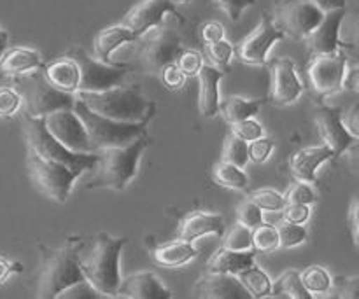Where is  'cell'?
Segmentation results:
<instances>
[{"label":"cell","instance_id":"obj_20","mask_svg":"<svg viewBox=\"0 0 359 299\" xmlns=\"http://www.w3.org/2000/svg\"><path fill=\"white\" fill-rule=\"evenodd\" d=\"M116 296L126 299H168L172 298V293L158 282L154 273L140 272L121 280Z\"/></svg>","mask_w":359,"mask_h":299},{"label":"cell","instance_id":"obj_9","mask_svg":"<svg viewBox=\"0 0 359 299\" xmlns=\"http://www.w3.org/2000/svg\"><path fill=\"white\" fill-rule=\"evenodd\" d=\"M79 69L77 91H105L121 86L128 76V67H112L90 58L83 49H74L69 55Z\"/></svg>","mask_w":359,"mask_h":299},{"label":"cell","instance_id":"obj_22","mask_svg":"<svg viewBox=\"0 0 359 299\" xmlns=\"http://www.w3.org/2000/svg\"><path fill=\"white\" fill-rule=\"evenodd\" d=\"M224 72L212 65H203L196 74L198 79V109L203 118H214L219 112V81Z\"/></svg>","mask_w":359,"mask_h":299},{"label":"cell","instance_id":"obj_18","mask_svg":"<svg viewBox=\"0 0 359 299\" xmlns=\"http://www.w3.org/2000/svg\"><path fill=\"white\" fill-rule=\"evenodd\" d=\"M344 14H346V7L323 14L321 21L316 25L314 30L304 39L307 42V48L311 55L321 56L339 51V48L342 46L339 39V30Z\"/></svg>","mask_w":359,"mask_h":299},{"label":"cell","instance_id":"obj_25","mask_svg":"<svg viewBox=\"0 0 359 299\" xmlns=\"http://www.w3.org/2000/svg\"><path fill=\"white\" fill-rule=\"evenodd\" d=\"M196 256H198V251H196L195 245L191 242L181 240V238L158 245L153 252L154 261L160 266H165V268H179V266H184L186 263L195 259Z\"/></svg>","mask_w":359,"mask_h":299},{"label":"cell","instance_id":"obj_24","mask_svg":"<svg viewBox=\"0 0 359 299\" xmlns=\"http://www.w3.org/2000/svg\"><path fill=\"white\" fill-rule=\"evenodd\" d=\"M44 77L56 90L63 93H76L79 84V69L70 56H63L44 67Z\"/></svg>","mask_w":359,"mask_h":299},{"label":"cell","instance_id":"obj_34","mask_svg":"<svg viewBox=\"0 0 359 299\" xmlns=\"http://www.w3.org/2000/svg\"><path fill=\"white\" fill-rule=\"evenodd\" d=\"M252 247L256 252H273L279 247V233L276 226L262 223L252 230Z\"/></svg>","mask_w":359,"mask_h":299},{"label":"cell","instance_id":"obj_12","mask_svg":"<svg viewBox=\"0 0 359 299\" xmlns=\"http://www.w3.org/2000/svg\"><path fill=\"white\" fill-rule=\"evenodd\" d=\"M44 125L48 132L72 153L79 154H91L95 153L93 146H91L88 133L84 130L83 123L77 118L74 109H62V111H55L51 114L44 116Z\"/></svg>","mask_w":359,"mask_h":299},{"label":"cell","instance_id":"obj_55","mask_svg":"<svg viewBox=\"0 0 359 299\" xmlns=\"http://www.w3.org/2000/svg\"><path fill=\"white\" fill-rule=\"evenodd\" d=\"M309 2L314 4L321 13H330V11L346 7V0H309Z\"/></svg>","mask_w":359,"mask_h":299},{"label":"cell","instance_id":"obj_41","mask_svg":"<svg viewBox=\"0 0 359 299\" xmlns=\"http://www.w3.org/2000/svg\"><path fill=\"white\" fill-rule=\"evenodd\" d=\"M262 212H263L262 209H258L251 200L245 198L237 209V221L242 224V226L249 228V230H255L256 226H259V224L263 223Z\"/></svg>","mask_w":359,"mask_h":299},{"label":"cell","instance_id":"obj_54","mask_svg":"<svg viewBox=\"0 0 359 299\" xmlns=\"http://www.w3.org/2000/svg\"><path fill=\"white\" fill-rule=\"evenodd\" d=\"M23 272V266L18 265V263L7 261L6 258H0V284L6 282L13 273Z\"/></svg>","mask_w":359,"mask_h":299},{"label":"cell","instance_id":"obj_57","mask_svg":"<svg viewBox=\"0 0 359 299\" xmlns=\"http://www.w3.org/2000/svg\"><path fill=\"white\" fill-rule=\"evenodd\" d=\"M170 2H174V4H186V2H189V0H170Z\"/></svg>","mask_w":359,"mask_h":299},{"label":"cell","instance_id":"obj_15","mask_svg":"<svg viewBox=\"0 0 359 299\" xmlns=\"http://www.w3.org/2000/svg\"><path fill=\"white\" fill-rule=\"evenodd\" d=\"M168 14L177 16L179 20L184 21L179 14L177 6L170 0H142L126 13L125 20H123V27L132 30L137 37H142L149 28L160 27L161 21Z\"/></svg>","mask_w":359,"mask_h":299},{"label":"cell","instance_id":"obj_31","mask_svg":"<svg viewBox=\"0 0 359 299\" xmlns=\"http://www.w3.org/2000/svg\"><path fill=\"white\" fill-rule=\"evenodd\" d=\"M237 279L241 280V284L244 286V289L248 291L249 296L262 299L269 298L270 291H272V280L270 277L263 272L258 266L251 265L248 268H244L242 272L237 273Z\"/></svg>","mask_w":359,"mask_h":299},{"label":"cell","instance_id":"obj_11","mask_svg":"<svg viewBox=\"0 0 359 299\" xmlns=\"http://www.w3.org/2000/svg\"><path fill=\"white\" fill-rule=\"evenodd\" d=\"M182 51V41L170 28H160L139 51V67L146 74L160 76L161 70L175 63Z\"/></svg>","mask_w":359,"mask_h":299},{"label":"cell","instance_id":"obj_37","mask_svg":"<svg viewBox=\"0 0 359 299\" xmlns=\"http://www.w3.org/2000/svg\"><path fill=\"white\" fill-rule=\"evenodd\" d=\"M205 55L210 60L214 69L226 74L228 63H230L231 56H233V46L224 41V39L219 42H214V44H205Z\"/></svg>","mask_w":359,"mask_h":299},{"label":"cell","instance_id":"obj_4","mask_svg":"<svg viewBox=\"0 0 359 299\" xmlns=\"http://www.w3.org/2000/svg\"><path fill=\"white\" fill-rule=\"evenodd\" d=\"M77 242L79 240H70L60 249L41 247L42 268L39 275L37 298H58V294L70 286L83 282L84 277L77 263Z\"/></svg>","mask_w":359,"mask_h":299},{"label":"cell","instance_id":"obj_36","mask_svg":"<svg viewBox=\"0 0 359 299\" xmlns=\"http://www.w3.org/2000/svg\"><path fill=\"white\" fill-rule=\"evenodd\" d=\"M223 247L235 252L255 251V247H252V230L242 226L241 223L235 224L230 230V233L226 235V238H224Z\"/></svg>","mask_w":359,"mask_h":299},{"label":"cell","instance_id":"obj_28","mask_svg":"<svg viewBox=\"0 0 359 299\" xmlns=\"http://www.w3.org/2000/svg\"><path fill=\"white\" fill-rule=\"evenodd\" d=\"M137 35L132 30H128L123 25H114V27H107L102 32H98L95 37V53L100 60H107L119 46L126 44V42L137 41Z\"/></svg>","mask_w":359,"mask_h":299},{"label":"cell","instance_id":"obj_43","mask_svg":"<svg viewBox=\"0 0 359 299\" xmlns=\"http://www.w3.org/2000/svg\"><path fill=\"white\" fill-rule=\"evenodd\" d=\"M273 147H276V144H273L272 139H269V137H259V139L252 140V142L248 144V156L249 160L255 161V163H265L266 160H269V156L272 154Z\"/></svg>","mask_w":359,"mask_h":299},{"label":"cell","instance_id":"obj_8","mask_svg":"<svg viewBox=\"0 0 359 299\" xmlns=\"http://www.w3.org/2000/svg\"><path fill=\"white\" fill-rule=\"evenodd\" d=\"M321 11L309 0H277L272 23L284 37L305 39L323 18Z\"/></svg>","mask_w":359,"mask_h":299},{"label":"cell","instance_id":"obj_3","mask_svg":"<svg viewBox=\"0 0 359 299\" xmlns=\"http://www.w3.org/2000/svg\"><path fill=\"white\" fill-rule=\"evenodd\" d=\"M151 139L147 135L140 137L135 142L123 147H104L97 149V163L90 172L91 177L88 179V189H116L123 191L130 184L137 174L139 160L144 151L149 147Z\"/></svg>","mask_w":359,"mask_h":299},{"label":"cell","instance_id":"obj_38","mask_svg":"<svg viewBox=\"0 0 359 299\" xmlns=\"http://www.w3.org/2000/svg\"><path fill=\"white\" fill-rule=\"evenodd\" d=\"M249 200L255 203L258 209L269 210V212H279L286 205L284 195L273 191V189H256L249 195Z\"/></svg>","mask_w":359,"mask_h":299},{"label":"cell","instance_id":"obj_21","mask_svg":"<svg viewBox=\"0 0 359 299\" xmlns=\"http://www.w3.org/2000/svg\"><path fill=\"white\" fill-rule=\"evenodd\" d=\"M333 153L328 146H312L294 153L290 161L293 177L300 182H316V172L325 161L332 160Z\"/></svg>","mask_w":359,"mask_h":299},{"label":"cell","instance_id":"obj_23","mask_svg":"<svg viewBox=\"0 0 359 299\" xmlns=\"http://www.w3.org/2000/svg\"><path fill=\"white\" fill-rule=\"evenodd\" d=\"M224 233V221L223 216L207 212H193L186 217L179 228L177 237L184 242H195L205 235H217L223 237Z\"/></svg>","mask_w":359,"mask_h":299},{"label":"cell","instance_id":"obj_13","mask_svg":"<svg viewBox=\"0 0 359 299\" xmlns=\"http://www.w3.org/2000/svg\"><path fill=\"white\" fill-rule=\"evenodd\" d=\"M283 37V32L277 30L276 25L272 23V16L269 13H263L262 20L256 25L255 30L235 46L233 53L245 65L262 67L266 63L270 48Z\"/></svg>","mask_w":359,"mask_h":299},{"label":"cell","instance_id":"obj_27","mask_svg":"<svg viewBox=\"0 0 359 299\" xmlns=\"http://www.w3.org/2000/svg\"><path fill=\"white\" fill-rule=\"evenodd\" d=\"M255 254L256 251L235 252L224 247L219 249L209 261V273H230V275H237L244 268L255 265Z\"/></svg>","mask_w":359,"mask_h":299},{"label":"cell","instance_id":"obj_39","mask_svg":"<svg viewBox=\"0 0 359 299\" xmlns=\"http://www.w3.org/2000/svg\"><path fill=\"white\" fill-rule=\"evenodd\" d=\"M277 233H279V247L283 249L298 247L307 238V230L304 228V224L284 223L277 228Z\"/></svg>","mask_w":359,"mask_h":299},{"label":"cell","instance_id":"obj_16","mask_svg":"<svg viewBox=\"0 0 359 299\" xmlns=\"http://www.w3.org/2000/svg\"><path fill=\"white\" fill-rule=\"evenodd\" d=\"M304 93V84L297 76L294 63L290 58H279L270 69V93L269 98L277 107H286Z\"/></svg>","mask_w":359,"mask_h":299},{"label":"cell","instance_id":"obj_26","mask_svg":"<svg viewBox=\"0 0 359 299\" xmlns=\"http://www.w3.org/2000/svg\"><path fill=\"white\" fill-rule=\"evenodd\" d=\"M42 58L37 51L28 48H11L0 56V72L6 76H21L30 70L41 69Z\"/></svg>","mask_w":359,"mask_h":299},{"label":"cell","instance_id":"obj_49","mask_svg":"<svg viewBox=\"0 0 359 299\" xmlns=\"http://www.w3.org/2000/svg\"><path fill=\"white\" fill-rule=\"evenodd\" d=\"M160 77L168 90H181L186 83V76L177 69L175 63H170V65L165 67L160 72Z\"/></svg>","mask_w":359,"mask_h":299},{"label":"cell","instance_id":"obj_48","mask_svg":"<svg viewBox=\"0 0 359 299\" xmlns=\"http://www.w3.org/2000/svg\"><path fill=\"white\" fill-rule=\"evenodd\" d=\"M283 217L286 223L305 224L311 217V209L309 205H300V203H286L283 209Z\"/></svg>","mask_w":359,"mask_h":299},{"label":"cell","instance_id":"obj_5","mask_svg":"<svg viewBox=\"0 0 359 299\" xmlns=\"http://www.w3.org/2000/svg\"><path fill=\"white\" fill-rule=\"evenodd\" d=\"M74 112L83 123L88 133L93 151L104 149V147H123L135 142L140 137L147 135V125L149 123H121L112 121L104 116L95 114L93 111L81 104L76 98L74 102Z\"/></svg>","mask_w":359,"mask_h":299},{"label":"cell","instance_id":"obj_45","mask_svg":"<svg viewBox=\"0 0 359 299\" xmlns=\"http://www.w3.org/2000/svg\"><path fill=\"white\" fill-rule=\"evenodd\" d=\"M332 287L335 289L337 298L356 299L359 296V277H339L335 282L332 280Z\"/></svg>","mask_w":359,"mask_h":299},{"label":"cell","instance_id":"obj_32","mask_svg":"<svg viewBox=\"0 0 359 299\" xmlns=\"http://www.w3.org/2000/svg\"><path fill=\"white\" fill-rule=\"evenodd\" d=\"M214 181L219 186L228 189H237V191H244L248 189V175L242 172V168H237L235 165L221 161L214 167Z\"/></svg>","mask_w":359,"mask_h":299},{"label":"cell","instance_id":"obj_51","mask_svg":"<svg viewBox=\"0 0 359 299\" xmlns=\"http://www.w3.org/2000/svg\"><path fill=\"white\" fill-rule=\"evenodd\" d=\"M359 77H358V63L356 62H347L346 63V72H344L342 88L351 91H358Z\"/></svg>","mask_w":359,"mask_h":299},{"label":"cell","instance_id":"obj_6","mask_svg":"<svg viewBox=\"0 0 359 299\" xmlns=\"http://www.w3.org/2000/svg\"><path fill=\"white\" fill-rule=\"evenodd\" d=\"M25 130H27L28 146H30V153L37 154V156L44 158V160L58 161L69 167L70 170H76L79 174L83 172H90L97 163V154H79L72 153L67 147H63L51 133L48 132L42 118H25Z\"/></svg>","mask_w":359,"mask_h":299},{"label":"cell","instance_id":"obj_35","mask_svg":"<svg viewBox=\"0 0 359 299\" xmlns=\"http://www.w3.org/2000/svg\"><path fill=\"white\" fill-rule=\"evenodd\" d=\"M223 161L235 165L237 168H244L249 161L248 142H244L242 139H238V137L231 135L230 133L226 142H224Z\"/></svg>","mask_w":359,"mask_h":299},{"label":"cell","instance_id":"obj_7","mask_svg":"<svg viewBox=\"0 0 359 299\" xmlns=\"http://www.w3.org/2000/svg\"><path fill=\"white\" fill-rule=\"evenodd\" d=\"M28 170H30L35 186L48 198L55 200L58 203L67 202V198L70 196V191H72L74 182L81 175L79 172L70 170L63 163L44 160V158L32 153L28 156Z\"/></svg>","mask_w":359,"mask_h":299},{"label":"cell","instance_id":"obj_29","mask_svg":"<svg viewBox=\"0 0 359 299\" xmlns=\"http://www.w3.org/2000/svg\"><path fill=\"white\" fill-rule=\"evenodd\" d=\"M263 104H265L263 98L245 100L242 97H228L226 100L219 102V111L223 114V118L230 125H233V123L244 121V119H249L258 114Z\"/></svg>","mask_w":359,"mask_h":299},{"label":"cell","instance_id":"obj_17","mask_svg":"<svg viewBox=\"0 0 359 299\" xmlns=\"http://www.w3.org/2000/svg\"><path fill=\"white\" fill-rule=\"evenodd\" d=\"M316 125L321 133V139L325 140V146L332 149L333 156H340L358 142V139H354L342 125V114L339 107L319 105L316 109Z\"/></svg>","mask_w":359,"mask_h":299},{"label":"cell","instance_id":"obj_14","mask_svg":"<svg viewBox=\"0 0 359 299\" xmlns=\"http://www.w3.org/2000/svg\"><path fill=\"white\" fill-rule=\"evenodd\" d=\"M346 63L347 58L340 51L314 56L311 65L307 67V77L312 90L319 95H330L339 91L342 88Z\"/></svg>","mask_w":359,"mask_h":299},{"label":"cell","instance_id":"obj_46","mask_svg":"<svg viewBox=\"0 0 359 299\" xmlns=\"http://www.w3.org/2000/svg\"><path fill=\"white\" fill-rule=\"evenodd\" d=\"M286 203H300V205H311L316 202V195L307 182H297L290 191L284 195Z\"/></svg>","mask_w":359,"mask_h":299},{"label":"cell","instance_id":"obj_33","mask_svg":"<svg viewBox=\"0 0 359 299\" xmlns=\"http://www.w3.org/2000/svg\"><path fill=\"white\" fill-rule=\"evenodd\" d=\"M302 284L311 294H326L332 291V277L325 268L312 265L300 275Z\"/></svg>","mask_w":359,"mask_h":299},{"label":"cell","instance_id":"obj_19","mask_svg":"<svg viewBox=\"0 0 359 299\" xmlns=\"http://www.w3.org/2000/svg\"><path fill=\"white\" fill-rule=\"evenodd\" d=\"M195 298L202 299H249L248 291L230 273H209L198 280L193 289Z\"/></svg>","mask_w":359,"mask_h":299},{"label":"cell","instance_id":"obj_44","mask_svg":"<svg viewBox=\"0 0 359 299\" xmlns=\"http://www.w3.org/2000/svg\"><path fill=\"white\" fill-rule=\"evenodd\" d=\"M21 107V95L13 88H0V118H11Z\"/></svg>","mask_w":359,"mask_h":299},{"label":"cell","instance_id":"obj_56","mask_svg":"<svg viewBox=\"0 0 359 299\" xmlns=\"http://www.w3.org/2000/svg\"><path fill=\"white\" fill-rule=\"evenodd\" d=\"M7 44H9V34L0 28V56H2L4 51L7 49Z\"/></svg>","mask_w":359,"mask_h":299},{"label":"cell","instance_id":"obj_1","mask_svg":"<svg viewBox=\"0 0 359 299\" xmlns=\"http://www.w3.org/2000/svg\"><path fill=\"white\" fill-rule=\"evenodd\" d=\"M126 244V237L112 238L107 233H98L90 240L77 242V263L84 280L100 294L112 298L118 294L119 256Z\"/></svg>","mask_w":359,"mask_h":299},{"label":"cell","instance_id":"obj_40","mask_svg":"<svg viewBox=\"0 0 359 299\" xmlns=\"http://www.w3.org/2000/svg\"><path fill=\"white\" fill-rule=\"evenodd\" d=\"M175 65L186 77H196V74L203 67V56L195 49H182L181 55L175 60Z\"/></svg>","mask_w":359,"mask_h":299},{"label":"cell","instance_id":"obj_42","mask_svg":"<svg viewBox=\"0 0 359 299\" xmlns=\"http://www.w3.org/2000/svg\"><path fill=\"white\" fill-rule=\"evenodd\" d=\"M231 135L238 137L244 142H252V140L263 137V126L258 121H255L252 118L244 119V121H238L231 125Z\"/></svg>","mask_w":359,"mask_h":299},{"label":"cell","instance_id":"obj_52","mask_svg":"<svg viewBox=\"0 0 359 299\" xmlns=\"http://www.w3.org/2000/svg\"><path fill=\"white\" fill-rule=\"evenodd\" d=\"M358 214H359V202H358L356 196H354L353 202H351L349 217H347V221H349L351 235H353V240H354V245H356V247L359 244V219H358Z\"/></svg>","mask_w":359,"mask_h":299},{"label":"cell","instance_id":"obj_53","mask_svg":"<svg viewBox=\"0 0 359 299\" xmlns=\"http://www.w3.org/2000/svg\"><path fill=\"white\" fill-rule=\"evenodd\" d=\"M358 111H359V105L358 104L353 105V107H351V111L346 114V119L342 121V125L346 126V130L354 137V139H358V135H359V121H358L359 112Z\"/></svg>","mask_w":359,"mask_h":299},{"label":"cell","instance_id":"obj_30","mask_svg":"<svg viewBox=\"0 0 359 299\" xmlns=\"http://www.w3.org/2000/svg\"><path fill=\"white\" fill-rule=\"evenodd\" d=\"M269 298H284V299H311L312 294L304 287L300 273L297 270L284 272L276 284H272Z\"/></svg>","mask_w":359,"mask_h":299},{"label":"cell","instance_id":"obj_2","mask_svg":"<svg viewBox=\"0 0 359 299\" xmlns=\"http://www.w3.org/2000/svg\"><path fill=\"white\" fill-rule=\"evenodd\" d=\"M77 100L95 114L121 123H149L156 112L154 102L147 100L137 88L116 86L105 91H77Z\"/></svg>","mask_w":359,"mask_h":299},{"label":"cell","instance_id":"obj_47","mask_svg":"<svg viewBox=\"0 0 359 299\" xmlns=\"http://www.w3.org/2000/svg\"><path fill=\"white\" fill-rule=\"evenodd\" d=\"M214 6L217 9L223 11L231 21H237L241 18V14L244 13V9L255 6L256 0H212Z\"/></svg>","mask_w":359,"mask_h":299},{"label":"cell","instance_id":"obj_50","mask_svg":"<svg viewBox=\"0 0 359 299\" xmlns=\"http://www.w3.org/2000/svg\"><path fill=\"white\" fill-rule=\"evenodd\" d=\"M200 37H202L203 44H214L224 39V27L217 21H209L200 27Z\"/></svg>","mask_w":359,"mask_h":299},{"label":"cell","instance_id":"obj_10","mask_svg":"<svg viewBox=\"0 0 359 299\" xmlns=\"http://www.w3.org/2000/svg\"><path fill=\"white\" fill-rule=\"evenodd\" d=\"M28 118H44L55 111L72 109L76 97L56 90L46 81L44 74H32L23 81Z\"/></svg>","mask_w":359,"mask_h":299}]
</instances>
